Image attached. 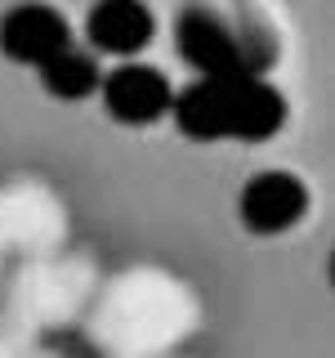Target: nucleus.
Wrapping results in <instances>:
<instances>
[{"label": "nucleus", "mask_w": 335, "mask_h": 358, "mask_svg": "<svg viewBox=\"0 0 335 358\" xmlns=\"http://www.w3.org/2000/svg\"><path fill=\"white\" fill-rule=\"evenodd\" d=\"M152 36V14L134 0H117V5H98L89 14V41L98 50L112 54H134L139 45H148Z\"/></svg>", "instance_id": "obj_7"}, {"label": "nucleus", "mask_w": 335, "mask_h": 358, "mask_svg": "<svg viewBox=\"0 0 335 358\" xmlns=\"http://www.w3.org/2000/svg\"><path fill=\"white\" fill-rule=\"evenodd\" d=\"M286 117V103L273 85L260 76H241L232 81V134L237 139H268Z\"/></svg>", "instance_id": "obj_5"}, {"label": "nucleus", "mask_w": 335, "mask_h": 358, "mask_svg": "<svg viewBox=\"0 0 335 358\" xmlns=\"http://www.w3.org/2000/svg\"><path fill=\"white\" fill-rule=\"evenodd\" d=\"M179 54L206 72V81H237V76H255L241 54V41L228 27L206 14V9H188L179 18Z\"/></svg>", "instance_id": "obj_1"}, {"label": "nucleus", "mask_w": 335, "mask_h": 358, "mask_svg": "<svg viewBox=\"0 0 335 358\" xmlns=\"http://www.w3.org/2000/svg\"><path fill=\"white\" fill-rule=\"evenodd\" d=\"M241 81V76H237ZM179 126L193 139L232 134V81H201L179 99Z\"/></svg>", "instance_id": "obj_6"}, {"label": "nucleus", "mask_w": 335, "mask_h": 358, "mask_svg": "<svg viewBox=\"0 0 335 358\" xmlns=\"http://www.w3.org/2000/svg\"><path fill=\"white\" fill-rule=\"evenodd\" d=\"M170 103V85H165L161 72L152 67H121L107 81V108L117 121H130V126H143V121H156Z\"/></svg>", "instance_id": "obj_4"}, {"label": "nucleus", "mask_w": 335, "mask_h": 358, "mask_svg": "<svg viewBox=\"0 0 335 358\" xmlns=\"http://www.w3.org/2000/svg\"><path fill=\"white\" fill-rule=\"evenodd\" d=\"M94 63L81 59V54H72V50H63V54H54L50 63H45V85L54 90L59 99H81L94 90Z\"/></svg>", "instance_id": "obj_8"}, {"label": "nucleus", "mask_w": 335, "mask_h": 358, "mask_svg": "<svg viewBox=\"0 0 335 358\" xmlns=\"http://www.w3.org/2000/svg\"><path fill=\"white\" fill-rule=\"evenodd\" d=\"M308 206V193L295 175L286 171H268V175H255L241 193V220L251 224L255 233H277L286 224H295Z\"/></svg>", "instance_id": "obj_2"}, {"label": "nucleus", "mask_w": 335, "mask_h": 358, "mask_svg": "<svg viewBox=\"0 0 335 358\" xmlns=\"http://www.w3.org/2000/svg\"><path fill=\"white\" fill-rule=\"evenodd\" d=\"M67 22L63 14H54V9L45 5H27V9H14L5 22H0V45H5V54H14L22 63H50L54 54L67 50Z\"/></svg>", "instance_id": "obj_3"}]
</instances>
